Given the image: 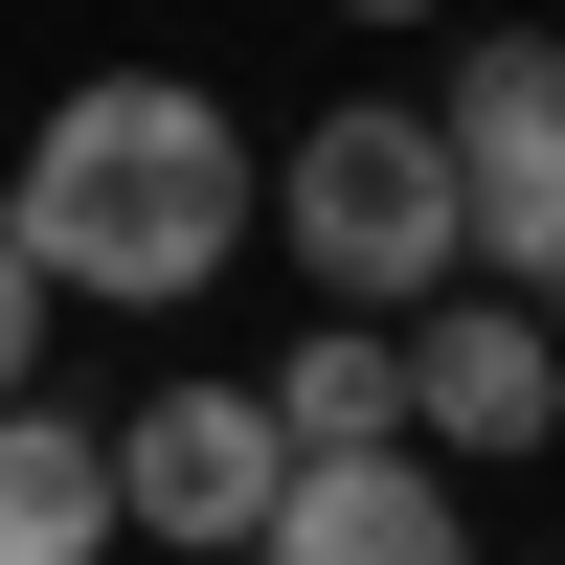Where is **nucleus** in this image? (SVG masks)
I'll return each instance as SVG.
<instances>
[{"label":"nucleus","instance_id":"obj_5","mask_svg":"<svg viewBox=\"0 0 565 565\" xmlns=\"http://www.w3.org/2000/svg\"><path fill=\"white\" fill-rule=\"evenodd\" d=\"M271 476H295V452H271V407L226 385H136L114 407V543H181V565H249V521H271Z\"/></svg>","mask_w":565,"mask_h":565},{"label":"nucleus","instance_id":"obj_8","mask_svg":"<svg viewBox=\"0 0 565 565\" xmlns=\"http://www.w3.org/2000/svg\"><path fill=\"white\" fill-rule=\"evenodd\" d=\"M249 407H271V452H385L407 430V340H385V317H295Z\"/></svg>","mask_w":565,"mask_h":565},{"label":"nucleus","instance_id":"obj_6","mask_svg":"<svg viewBox=\"0 0 565 565\" xmlns=\"http://www.w3.org/2000/svg\"><path fill=\"white\" fill-rule=\"evenodd\" d=\"M249 565H476V498L430 476V452H295L271 476V521H249Z\"/></svg>","mask_w":565,"mask_h":565},{"label":"nucleus","instance_id":"obj_3","mask_svg":"<svg viewBox=\"0 0 565 565\" xmlns=\"http://www.w3.org/2000/svg\"><path fill=\"white\" fill-rule=\"evenodd\" d=\"M452 159V249H476V295H543L565 271V45L543 23H452V68L407 90Z\"/></svg>","mask_w":565,"mask_h":565},{"label":"nucleus","instance_id":"obj_10","mask_svg":"<svg viewBox=\"0 0 565 565\" xmlns=\"http://www.w3.org/2000/svg\"><path fill=\"white\" fill-rule=\"evenodd\" d=\"M340 23H476V0H340Z\"/></svg>","mask_w":565,"mask_h":565},{"label":"nucleus","instance_id":"obj_9","mask_svg":"<svg viewBox=\"0 0 565 565\" xmlns=\"http://www.w3.org/2000/svg\"><path fill=\"white\" fill-rule=\"evenodd\" d=\"M23 385H68V295H45L23 249H0V407H23Z\"/></svg>","mask_w":565,"mask_h":565},{"label":"nucleus","instance_id":"obj_4","mask_svg":"<svg viewBox=\"0 0 565 565\" xmlns=\"http://www.w3.org/2000/svg\"><path fill=\"white\" fill-rule=\"evenodd\" d=\"M407 340V452L430 476H521V452L565 430V340H543V295H476L452 271L430 317H385Z\"/></svg>","mask_w":565,"mask_h":565},{"label":"nucleus","instance_id":"obj_7","mask_svg":"<svg viewBox=\"0 0 565 565\" xmlns=\"http://www.w3.org/2000/svg\"><path fill=\"white\" fill-rule=\"evenodd\" d=\"M0 565H114V430L68 385L0 407Z\"/></svg>","mask_w":565,"mask_h":565},{"label":"nucleus","instance_id":"obj_1","mask_svg":"<svg viewBox=\"0 0 565 565\" xmlns=\"http://www.w3.org/2000/svg\"><path fill=\"white\" fill-rule=\"evenodd\" d=\"M0 249L68 317H204L249 271V114L204 68H68L0 159Z\"/></svg>","mask_w":565,"mask_h":565},{"label":"nucleus","instance_id":"obj_2","mask_svg":"<svg viewBox=\"0 0 565 565\" xmlns=\"http://www.w3.org/2000/svg\"><path fill=\"white\" fill-rule=\"evenodd\" d=\"M249 226L271 249H295V295L317 317H430L452 271V159H430V114H407V90H340V114H295L249 159Z\"/></svg>","mask_w":565,"mask_h":565}]
</instances>
